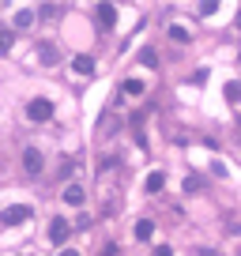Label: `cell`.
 <instances>
[{"instance_id":"6da1fadb","label":"cell","mask_w":241,"mask_h":256,"mask_svg":"<svg viewBox=\"0 0 241 256\" xmlns=\"http://www.w3.org/2000/svg\"><path fill=\"white\" fill-rule=\"evenodd\" d=\"M26 117L30 120H49L53 117V102H49V98H34V102L26 106Z\"/></svg>"},{"instance_id":"7a4b0ae2","label":"cell","mask_w":241,"mask_h":256,"mask_svg":"<svg viewBox=\"0 0 241 256\" xmlns=\"http://www.w3.org/2000/svg\"><path fill=\"white\" fill-rule=\"evenodd\" d=\"M26 218H34V211L26 208V204H12V208H4V222H8V226H19V222H26Z\"/></svg>"},{"instance_id":"3957f363","label":"cell","mask_w":241,"mask_h":256,"mask_svg":"<svg viewBox=\"0 0 241 256\" xmlns=\"http://www.w3.org/2000/svg\"><path fill=\"white\" fill-rule=\"evenodd\" d=\"M68 234H72V226H68L64 218H53V222H49V241H53V245H64Z\"/></svg>"},{"instance_id":"277c9868","label":"cell","mask_w":241,"mask_h":256,"mask_svg":"<svg viewBox=\"0 0 241 256\" xmlns=\"http://www.w3.org/2000/svg\"><path fill=\"white\" fill-rule=\"evenodd\" d=\"M42 166H46V162H42V151L38 147H26L23 151V170L26 174H42Z\"/></svg>"},{"instance_id":"5b68a950","label":"cell","mask_w":241,"mask_h":256,"mask_svg":"<svg viewBox=\"0 0 241 256\" xmlns=\"http://www.w3.org/2000/svg\"><path fill=\"white\" fill-rule=\"evenodd\" d=\"M113 23H117V4H98V26L110 30Z\"/></svg>"},{"instance_id":"8992f818","label":"cell","mask_w":241,"mask_h":256,"mask_svg":"<svg viewBox=\"0 0 241 256\" xmlns=\"http://www.w3.org/2000/svg\"><path fill=\"white\" fill-rule=\"evenodd\" d=\"M64 204H72V208H83V204H87L83 184H68V188H64Z\"/></svg>"},{"instance_id":"52a82bcc","label":"cell","mask_w":241,"mask_h":256,"mask_svg":"<svg viewBox=\"0 0 241 256\" xmlns=\"http://www.w3.org/2000/svg\"><path fill=\"white\" fill-rule=\"evenodd\" d=\"M72 68H76V72H80V76H94V68H98V64H94V56L80 53V56H76V60H72Z\"/></svg>"},{"instance_id":"ba28073f","label":"cell","mask_w":241,"mask_h":256,"mask_svg":"<svg viewBox=\"0 0 241 256\" xmlns=\"http://www.w3.org/2000/svg\"><path fill=\"white\" fill-rule=\"evenodd\" d=\"M34 23V12L30 8H19L16 16H12V26H19V30H23V26H30Z\"/></svg>"},{"instance_id":"9c48e42d","label":"cell","mask_w":241,"mask_h":256,"mask_svg":"<svg viewBox=\"0 0 241 256\" xmlns=\"http://www.w3.org/2000/svg\"><path fill=\"white\" fill-rule=\"evenodd\" d=\"M151 234H154V222H151V218H140V222H136V238H140V241H147Z\"/></svg>"},{"instance_id":"30bf717a","label":"cell","mask_w":241,"mask_h":256,"mask_svg":"<svg viewBox=\"0 0 241 256\" xmlns=\"http://www.w3.org/2000/svg\"><path fill=\"white\" fill-rule=\"evenodd\" d=\"M162 184H166V177L154 170V174H147V192H162Z\"/></svg>"},{"instance_id":"8fae6325","label":"cell","mask_w":241,"mask_h":256,"mask_svg":"<svg viewBox=\"0 0 241 256\" xmlns=\"http://www.w3.org/2000/svg\"><path fill=\"white\" fill-rule=\"evenodd\" d=\"M222 94L230 98V102H238V98H241V83H238V80H230V83L222 87Z\"/></svg>"},{"instance_id":"7c38bea8","label":"cell","mask_w":241,"mask_h":256,"mask_svg":"<svg viewBox=\"0 0 241 256\" xmlns=\"http://www.w3.org/2000/svg\"><path fill=\"white\" fill-rule=\"evenodd\" d=\"M170 38H174V42H181V46H188V42H192L185 26H170Z\"/></svg>"},{"instance_id":"4fadbf2b","label":"cell","mask_w":241,"mask_h":256,"mask_svg":"<svg viewBox=\"0 0 241 256\" xmlns=\"http://www.w3.org/2000/svg\"><path fill=\"white\" fill-rule=\"evenodd\" d=\"M124 94H144V80H124Z\"/></svg>"},{"instance_id":"5bb4252c","label":"cell","mask_w":241,"mask_h":256,"mask_svg":"<svg viewBox=\"0 0 241 256\" xmlns=\"http://www.w3.org/2000/svg\"><path fill=\"white\" fill-rule=\"evenodd\" d=\"M38 56H42L46 64H53V60H56V49H53V46H38Z\"/></svg>"},{"instance_id":"9a60e30c","label":"cell","mask_w":241,"mask_h":256,"mask_svg":"<svg viewBox=\"0 0 241 256\" xmlns=\"http://www.w3.org/2000/svg\"><path fill=\"white\" fill-rule=\"evenodd\" d=\"M215 8H218L215 0H204V4H196V12H200V16H215Z\"/></svg>"},{"instance_id":"2e32d148","label":"cell","mask_w":241,"mask_h":256,"mask_svg":"<svg viewBox=\"0 0 241 256\" xmlns=\"http://www.w3.org/2000/svg\"><path fill=\"white\" fill-rule=\"evenodd\" d=\"M140 60L144 64H158V56H154V49H140Z\"/></svg>"},{"instance_id":"e0dca14e","label":"cell","mask_w":241,"mask_h":256,"mask_svg":"<svg viewBox=\"0 0 241 256\" xmlns=\"http://www.w3.org/2000/svg\"><path fill=\"white\" fill-rule=\"evenodd\" d=\"M8 49H12V34L4 30V34H0V53H8Z\"/></svg>"},{"instance_id":"ac0fdd59","label":"cell","mask_w":241,"mask_h":256,"mask_svg":"<svg viewBox=\"0 0 241 256\" xmlns=\"http://www.w3.org/2000/svg\"><path fill=\"white\" fill-rule=\"evenodd\" d=\"M56 12H60V4H42V16H49V19H53Z\"/></svg>"},{"instance_id":"d6986e66","label":"cell","mask_w":241,"mask_h":256,"mask_svg":"<svg viewBox=\"0 0 241 256\" xmlns=\"http://www.w3.org/2000/svg\"><path fill=\"white\" fill-rule=\"evenodd\" d=\"M185 192H200V181H196V177H185Z\"/></svg>"},{"instance_id":"ffe728a7","label":"cell","mask_w":241,"mask_h":256,"mask_svg":"<svg viewBox=\"0 0 241 256\" xmlns=\"http://www.w3.org/2000/svg\"><path fill=\"white\" fill-rule=\"evenodd\" d=\"M56 256H80V252H76V248H60Z\"/></svg>"},{"instance_id":"44dd1931","label":"cell","mask_w":241,"mask_h":256,"mask_svg":"<svg viewBox=\"0 0 241 256\" xmlns=\"http://www.w3.org/2000/svg\"><path fill=\"white\" fill-rule=\"evenodd\" d=\"M200 256H218V252H215V248H200Z\"/></svg>"},{"instance_id":"7402d4cb","label":"cell","mask_w":241,"mask_h":256,"mask_svg":"<svg viewBox=\"0 0 241 256\" xmlns=\"http://www.w3.org/2000/svg\"><path fill=\"white\" fill-rule=\"evenodd\" d=\"M154 256H174V252H170V248H158V252H154Z\"/></svg>"},{"instance_id":"603a6c76","label":"cell","mask_w":241,"mask_h":256,"mask_svg":"<svg viewBox=\"0 0 241 256\" xmlns=\"http://www.w3.org/2000/svg\"><path fill=\"white\" fill-rule=\"evenodd\" d=\"M238 26H241V12H238Z\"/></svg>"},{"instance_id":"cb8c5ba5","label":"cell","mask_w":241,"mask_h":256,"mask_svg":"<svg viewBox=\"0 0 241 256\" xmlns=\"http://www.w3.org/2000/svg\"><path fill=\"white\" fill-rule=\"evenodd\" d=\"M238 256H241V248H238Z\"/></svg>"}]
</instances>
